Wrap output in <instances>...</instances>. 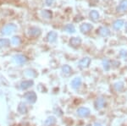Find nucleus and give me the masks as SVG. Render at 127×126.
Masks as SVG:
<instances>
[{"instance_id":"nucleus-1","label":"nucleus","mask_w":127,"mask_h":126,"mask_svg":"<svg viewBox=\"0 0 127 126\" xmlns=\"http://www.w3.org/2000/svg\"><path fill=\"white\" fill-rule=\"evenodd\" d=\"M77 114L79 117L85 118L90 115V109L87 107H80L77 110Z\"/></svg>"},{"instance_id":"nucleus-2","label":"nucleus","mask_w":127,"mask_h":126,"mask_svg":"<svg viewBox=\"0 0 127 126\" xmlns=\"http://www.w3.org/2000/svg\"><path fill=\"white\" fill-rule=\"evenodd\" d=\"M25 98L29 101V102L34 103L36 100V95L33 91H29V92H27L26 94H25Z\"/></svg>"},{"instance_id":"nucleus-3","label":"nucleus","mask_w":127,"mask_h":126,"mask_svg":"<svg viewBox=\"0 0 127 126\" xmlns=\"http://www.w3.org/2000/svg\"><path fill=\"white\" fill-rule=\"evenodd\" d=\"M90 64H91V58H88V57H86V58H83L82 59L80 60L79 67L81 69H85L87 68L90 65Z\"/></svg>"},{"instance_id":"nucleus-4","label":"nucleus","mask_w":127,"mask_h":126,"mask_svg":"<svg viewBox=\"0 0 127 126\" xmlns=\"http://www.w3.org/2000/svg\"><path fill=\"white\" fill-rule=\"evenodd\" d=\"M97 34L99 36H103V37H106L110 34V30L108 29V27H105V26H102L99 29L97 30Z\"/></svg>"},{"instance_id":"nucleus-5","label":"nucleus","mask_w":127,"mask_h":126,"mask_svg":"<svg viewBox=\"0 0 127 126\" xmlns=\"http://www.w3.org/2000/svg\"><path fill=\"white\" fill-rule=\"evenodd\" d=\"M80 30H81V31L82 33H88V32L93 30V25L89 23H83L80 26Z\"/></svg>"},{"instance_id":"nucleus-6","label":"nucleus","mask_w":127,"mask_h":126,"mask_svg":"<svg viewBox=\"0 0 127 126\" xmlns=\"http://www.w3.org/2000/svg\"><path fill=\"white\" fill-rule=\"evenodd\" d=\"M116 10L117 12H127V0H122Z\"/></svg>"},{"instance_id":"nucleus-7","label":"nucleus","mask_w":127,"mask_h":126,"mask_svg":"<svg viewBox=\"0 0 127 126\" xmlns=\"http://www.w3.org/2000/svg\"><path fill=\"white\" fill-rule=\"evenodd\" d=\"M69 44L73 48H78L81 44V39L80 37H72L69 40Z\"/></svg>"},{"instance_id":"nucleus-8","label":"nucleus","mask_w":127,"mask_h":126,"mask_svg":"<svg viewBox=\"0 0 127 126\" xmlns=\"http://www.w3.org/2000/svg\"><path fill=\"white\" fill-rule=\"evenodd\" d=\"M94 105H95V107L97 109L103 108V107H104V105H105V100H104L103 97H98L97 100L95 101Z\"/></svg>"},{"instance_id":"nucleus-9","label":"nucleus","mask_w":127,"mask_h":126,"mask_svg":"<svg viewBox=\"0 0 127 126\" xmlns=\"http://www.w3.org/2000/svg\"><path fill=\"white\" fill-rule=\"evenodd\" d=\"M89 17L90 19L93 20V22H97L98 20H99V14L97 10H92L91 12L89 13Z\"/></svg>"},{"instance_id":"nucleus-10","label":"nucleus","mask_w":127,"mask_h":126,"mask_svg":"<svg viewBox=\"0 0 127 126\" xmlns=\"http://www.w3.org/2000/svg\"><path fill=\"white\" fill-rule=\"evenodd\" d=\"M124 25H125L124 20H117L116 21L114 22V24H113V27H114V30H119L121 29Z\"/></svg>"},{"instance_id":"nucleus-11","label":"nucleus","mask_w":127,"mask_h":126,"mask_svg":"<svg viewBox=\"0 0 127 126\" xmlns=\"http://www.w3.org/2000/svg\"><path fill=\"white\" fill-rule=\"evenodd\" d=\"M57 37H58V35H57V33H56V32H54V31L49 32V33L48 34V36H47L48 41L49 42H54L55 41H56Z\"/></svg>"},{"instance_id":"nucleus-12","label":"nucleus","mask_w":127,"mask_h":126,"mask_svg":"<svg viewBox=\"0 0 127 126\" xmlns=\"http://www.w3.org/2000/svg\"><path fill=\"white\" fill-rule=\"evenodd\" d=\"M81 85V78H75L71 81V86L74 89H77Z\"/></svg>"},{"instance_id":"nucleus-13","label":"nucleus","mask_w":127,"mask_h":126,"mask_svg":"<svg viewBox=\"0 0 127 126\" xmlns=\"http://www.w3.org/2000/svg\"><path fill=\"white\" fill-rule=\"evenodd\" d=\"M56 123V119L54 117H49L48 119H46L44 122V126H53Z\"/></svg>"},{"instance_id":"nucleus-14","label":"nucleus","mask_w":127,"mask_h":126,"mask_svg":"<svg viewBox=\"0 0 127 126\" xmlns=\"http://www.w3.org/2000/svg\"><path fill=\"white\" fill-rule=\"evenodd\" d=\"M64 30L65 31L69 32V33H74V32L75 31V26H74L73 25H71V24H68V25H65L64 28Z\"/></svg>"},{"instance_id":"nucleus-15","label":"nucleus","mask_w":127,"mask_h":126,"mask_svg":"<svg viewBox=\"0 0 127 126\" xmlns=\"http://www.w3.org/2000/svg\"><path fill=\"white\" fill-rule=\"evenodd\" d=\"M41 33L40 30L37 29L36 27H32L30 29V35L32 36H39Z\"/></svg>"},{"instance_id":"nucleus-16","label":"nucleus","mask_w":127,"mask_h":126,"mask_svg":"<svg viewBox=\"0 0 127 126\" xmlns=\"http://www.w3.org/2000/svg\"><path fill=\"white\" fill-rule=\"evenodd\" d=\"M62 71L65 76H69V75L71 74V72H72V70H71V68L69 65H64V66H63Z\"/></svg>"},{"instance_id":"nucleus-17","label":"nucleus","mask_w":127,"mask_h":126,"mask_svg":"<svg viewBox=\"0 0 127 126\" xmlns=\"http://www.w3.org/2000/svg\"><path fill=\"white\" fill-rule=\"evenodd\" d=\"M15 29H16V26L15 25H13V24H9V25H7L4 28V31H7L6 32V34H9V33H10V32L14 31Z\"/></svg>"},{"instance_id":"nucleus-18","label":"nucleus","mask_w":127,"mask_h":126,"mask_svg":"<svg viewBox=\"0 0 127 126\" xmlns=\"http://www.w3.org/2000/svg\"><path fill=\"white\" fill-rule=\"evenodd\" d=\"M33 85V81L32 80H26L21 83V88L22 89H27L28 87L32 86Z\"/></svg>"},{"instance_id":"nucleus-19","label":"nucleus","mask_w":127,"mask_h":126,"mask_svg":"<svg viewBox=\"0 0 127 126\" xmlns=\"http://www.w3.org/2000/svg\"><path fill=\"white\" fill-rule=\"evenodd\" d=\"M15 61L18 64H24L25 62H26V58L23 55H17L15 57Z\"/></svg>"},{"instance_id":"nucleus-20","label":"nucleus","mask_w":127,"mask_h":126,"mask_svg":"<svg viewBox=\"0 0 127 126\" xmlns=\"http://www.w3.org/2000/svg\"><path fill=\"white\" fill-rule=\"evenodd\" d=\"M18 110H19V112L20 113H26V111H27V108H26V105H25L24 103H20Z\"/></svg>"},{"instance_id":"nucleus-21","label":"nucleus","mask_w":127,"mask_h":126,"mask_svg":"<svg viewBox=\"0 0 127 126\" xmlns=\"http://www.w3.org/2000/svg\"><path fill=\"white\" fill-rule=\"evenodd\" d=\"M42 15L44 18H47V19H50L52 17V13L50 11H48V10H43Z\"/></svg>"},{"instance_id":"nucleus-22","label":"nucleus","mask_w":127,"mask_h":126,"mask_svg":"<svg viewBox=\"0 0 127 126\" xmlns=\"http://www.w3.org/2000/svg\"><path fill=\"white\" fill-rule=\"evenodd\" d=\"M114 88H115V90L117 91H122L123 88H124V85H123L122 82L116 83V84L114 85Z\"/></svg>"},{"instance_id":"nucleus-23","label":"nucleus","mask_w":127,"mask_h":126,"mask_svg":"<svg viewBox=\"0 0 127 126\" xmlns=\"http://www.w3.org/2000/svg\"><path fill=\"white\" fill-rule=\"evenodd\" d=\"M103 68L105 70H109V67H110V64H109V61L108 59H103Z\"/></svg>"},{"instance_id":"nucleus-24","label":"nucleus","mask_w":127,"mask_h":126,"mask_svg":"<svg viewBox=\"0 0 127 126\" xmlns=\"http://www.w3.org/2000/svg\"><path fill=\"white\" fill-rule=\"evenodd\" d=\"M12 42H13V44H15V45H19V44L20 43V37H18V36H15V37H13Z\"/></svg>"},{"instance_id":"nucleus-25","label":"nucleus","mask_w":127,"mask_h":126,"mask_svg":"<svg viewBox=\"0 0 127 126\" xmlns=\"http://www.w3.org/2000/svg\"><path fill=\"white\" fill-rule=\"evenodd\" d=\"M120 56L121 57V58H126V57H127V51H126V50H121L120 52Z\"/></svg>"},{"instance_id":"nucleus-26","label":"nucleus","mask_w":127,"mask_h":126,"mask_svg":"<svg viewBox=\"0 0 127 126\" xmlns=\"http://www.w3.org/2000/svg\"><path fill=\"white\" fill-rule=\"evenodd\" d=\"M53 2H54V0H46V3L48 5H51L53 3Z\"/></svg>"},{"instance_id":"nucleus-27","label":"nucleus","mask_w":127,"mask_h":126,"mask_svg":"<svg viewBox=\"0 0 127 126\" xmlns=\"http://www.w3.org/2000/svg\"><path fill=\"white\" fill-rule=\"evenodd\" d=\"M125 30H126V32H127V22L126 23V25H125Z\"/></svg>"},{"instance_id":"nucleus-28","label":"nucleus","mask_w":127,"mask_h":126,"mask_svg":"<svg viewBox=\"0 0 127 126\" xmlns=\"http://www.w3.org/2000/svg\"><path fill=\"white\" fill-rule=\"evenodd\" d=\"M94 126H102V125H100V124H98V123H96L95 125H94Z\"/></svg>"},{"instance_id":"nucleus-29","label":"nucleus","mask_w":127,"mask_h":126,"mask_svg":"<svg viewBox=\"0 0 127 126\" xmlns=\"http://www.w3.org/2000/svg\"><path fill=\"white\" fill-rule=\"evenodd\" d=\"M87 126H92L91 125H87Z\"/></svg>"}]
</instances>
